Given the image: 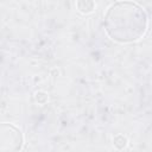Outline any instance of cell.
Instances as JSON below:
<instances>
[{"label":"cell","mask_w":152,"mask_h":152,"mask_svg":"<svg viewBox=\"0 0 152 152\" xmlns=\"http://www.w3.org/2000/svg\"><path fill=\"white\" fill-rule=\"evenodd\" d=\"M103 23L108 37L122 44L137 42L147 30L146 12L133 1H118L110 5Z\"/></svg>","instance_id":"cell-1"},{"label":"cell","mask_w":152,"mask_h":152,"mask_svg":"<svg viewBox=\"0 0 152 152\" xmlns=\"http://www.w3.org/2000/svg\"><path fill=\"white\" fill-rule=\"evenodd\" d=\"M24 145L21 131L12 124H0V152H20Z\"/></svg>","instance_id":"cell-2"},{"label":"cell","mask_w":152,"mask_h":152,"mask_svg":"<svg viewBox=\"0 0 152 152\" xmlns=\"http://www.w3.org/2000/svg\"><path fill=\"white\" fill-rule=\"evenodd\" d=\"M76 6L80 10V12H82V13H90V12L94 11L95 4L93 1H89V0H83V1H77Z\"/></svg>","instance_id":"cell-3"},{"label":"cell","mask_w":152,"mask_h":152,"mask_svg":"<svg viewBox=\"0 0 152 152\" xmlns=\"http://www.w3.org/2000/svg\"><path fill=\"white\" fill-rule=\"evenodd\" d=\"M114 146L116 147V148H119V150H121V148H124L125 146H126V144H127V139L122 135V134H119V135H116L115 138H114Z\"/></svg>","instance_id":"cell-4"}]
</instances>
